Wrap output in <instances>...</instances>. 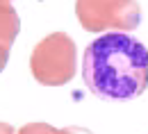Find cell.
I'll use <instances>...</instances> for the list:
<instances>
[{
	"label": "cell",
	"mask_w": 148,
	"mask_h": 134,
	"mask_svg": "<svg viewBox=\"0 0 148 134\" xmlns=\"http://www.w3.org/2000/svg\"><path fill=\"white\" fill-rule=\"evenodd\" d=\"M82 80L103 100H132L148 86V50L137 39L112 32L91 41L82 57Z\"/></svg>",
	"instance_id": "6da1fadb"
},
{
	"label": "cell",
	"mask_w": 148,
	"mask_h": 134,
	"mask_svg": "<svg viewBox=\"0 0 148 134\" xmlns=\"http://www.w3.org/2000/svg\"><path fill=\"white\" fill-rule=\"evenodd\" d=\"M77 16L87 30L123 27L130 30L139 20L134 0H77Z\"/></svg>",
	"instance_id": "7a4b0ae2"
}]
</instances>
